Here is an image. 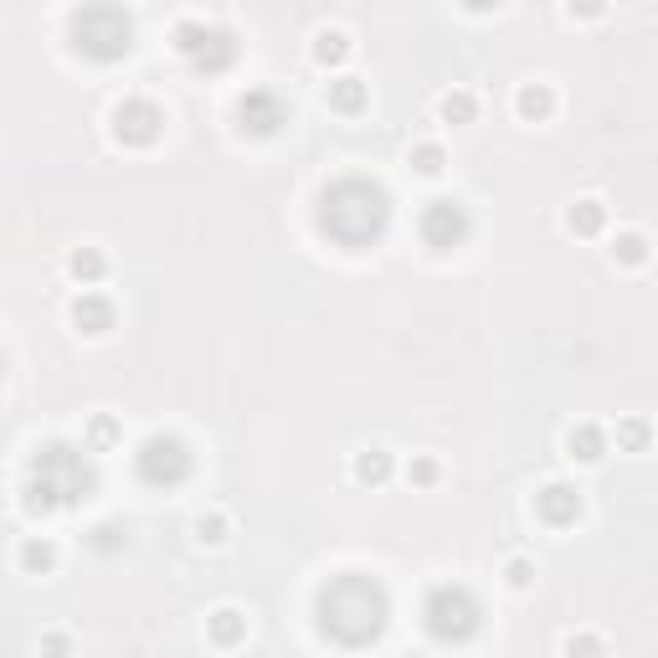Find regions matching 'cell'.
<instances>
[{"instance_id": "cell-1", "label": "cell", "mask_w": 658, "mask_h": 658, "mask_svg": "<svg viewBox=\"0 0 658 658\" xmlns=\"http://www.w3.org/2000/svg\"><path fill=\"white\" fill-rule=\"evenodd\" d=\"M386 623V592H381L371 577H335L319 592V627H325L335 643H346V648H361L371 643Z\"/></svg>"}, {"instance_id": "cell-2", "label": "cell", "mask_w": 658, "mask_h": 658, "mask_svg": "<svg viewBox=\"0 0 658 658\" xmlns=\"http://www.w3.org/2000/svg\"><path fill=\"white\" fill-rule=\"evenodd\" d=\"M319 227L346 248H365L386 227V190L365 175H346L319 196Z\"/></svg>"}, {"instance_id": "cell-3", "label": "cell", "mask_w": 658, "mask_h": 658, "mask_svg": "<svg viewBox=\"0 0 658 658\" xmlns=\"http://www.w3.org/2000/svg\"><path fill=\"white\" fill-rule=\"evenodd\" d=\"M67 42L94 63H119L134 52V17L119 0H83L67 17Z\"/></svg>"}, {"instance_id": "cell-4", "label": "cell", "mask_w": 658, "mask_h": 658, "mask_svg": "<svg viewBox=\"0 0 658 658\" xmlns=\"http://www.w3.org/2000/svg\"><path fill=\"white\" fill-rule=\"evenodd\" d=\"M88 489V469L83 458L67 448V442H47L42 453L32 458V479H26V509L32 515H47L57 504H73Z\"/></svg>"}, {"instance_id": "cell-5", "label": "cell", "mask_w": 658, "mask_h": 658, "mask_svg": "<svg viewBox=\"0 0 658 658\" xmlns=\"http://www.w3.org/2000/svg\"><path fill=\"white\" fill-rule=\"evenodd\" d=\"M423 617H427V633L438 643H463L479 627V596L463 581H438L423 602Z\"/></svg>"}, {"instance_id": "cell-6", "label": "cell", "mask_w": 658, "mask_h": 658, "mask_svg": "<svg viewBox=\"0 0 658 658\" xmlns=\"http://www.w3.org/2000/svg\"><path fill=\"white\" fill-rule=\"evenodd\" d=\"M171 47L186 57L190 67H201V73H227V67L237 63V42L232 32H221V26H211V21L201 17H180L171 26Z\"/></svg>"}, {"instance_id": "cell-7", "label": "cell", "mask_w": 658, "mask_h": 658, "mask_svg": "<svg viewBox=\"0 0 658 658\" xmlns=\"http://www.w3.org/2000/svg\"><path fill=\"white\" fill-rule=\"evenodd\" d=\"M134 473H140L144 484H155V489L186 484L190 448L175 438V432H150V438L140 442V453H134Z\"/></svg>"}, {"instance_id": "cell-8", "label": "cell", "mask_w": 658, "mask_h": 658, "mask_svg": "<svg viewBox=\"0 0 658 658\" xmlns=\"http://www.w3.org/2000/svg\"><path fill=\"white\" fill-rule=\"evenodd\" d=\"M469 206L458 201V196H438V201L423 206V221H417V232L432 252H448V248H463V237H469Z\"/></svg>"}, {"instance_id": "cell-9", "label": "cell", "mask_w": 658, "mask_h": 658, "mask_svg": "<svg viewBox=\"0 0 658 658\" xmlns=\"http://www.w3.org/2000/svg\"><path fill=\"white\" fill-rule=\"evenodd\" d=\"M160 134H165V109L155 98H124L113 109V140L129 144V150H150Z\"/></svg>"}, {"instance_id": "cell-10", "label": "cell", "mask_w": 658, "mask_h": 658, "mask_svg": "<svg viewBox=\"0 0 658 658\" xmlns=\"http://www.w3.org/2000/svg\"><path fill=\"white\" fill-rule=\"evenodd\" d=\"M288 124V109H283V98L273 88H248V94L237 98V129L252 134V140H267V134H278Z\"/></svg>"}, {"instance_id": "cell-11", "label": "cell", "mask_w": 658, "mask_h": 658, "mask_svg": "<svg viewBox=\"0 0 658 658\" xmlns=\"http://www.w3.org/2000/svg\"><path fill=\"white\" fill-rule=\"evenodd\" d=\"M535 519L550 525V530H571L581 519V489L561 484V479L540 484V494H535Z\"/></svg>"}, {"instance_id": "cell-12", "label": "cell", "mask_w": 658, "mask_h": 658, "mask_svg": "<svg viewBox=\"0 0 658 658\" xmlns=\"http://www.w3.org/2000/svg\"><path fill=\"white\" fill-rule=\"evenodd\" d=\"M113 319H119V309H113L109 294H98V288H83L78 298H73V325L83 329V335H109Z\"/></svg>"}, {"instance_id": "cell-13", "label": "cell", "mask_w": 658, "mask_h": 658, "mask_svg": "<svg viewBox=\"0 0 658 658\" xmlns=\"http://www.w3.org/2000/svg\"><path fill=\"white\" fill-rule=\"evenodd\" d=\"M57 561H63V550H57L52 535H26V540L17 546V566L26 571V577H52Z\"/></svg>"}, {"instance_id": "cell-14", "label": "cell", "mask_w": 658, "mask_h": 658, "mask_svg": "<svg viewBox=\"0 0 658 658\" xmlns=\"http://www.w3.org/2000/svg\"><path fill=\"white\" fill-rule=\"evenodd\" d=\"M206 643H211V648H242V643H248V612L217 607L206 617Z\"/></svg>"}, {"instance_id": "cell-15", "label": "cell", "mask_w": 658, "mask_h": 658, "mask_svg": "<svg viewBox=\"0 0 658 658\" xmlns=\"http://www.w3.org/2000/svg\"><path fill=\"white\" fill-rule=\"evenodd\" d=\"M350 52H355V42H350V32H340V26H319L314 42H309L314 67H325V73H329V67H346Z\"/></svg>"}, {"instance_id": "cell-16", "label": "cell", "mask_w": 658, "mask_h": 658, "mask_svg": "<svg viewBox=\"0 0 658 658\" xmlns=\"http://www.w3.org/2000/svg\"><path fill=\"white\" fill-rule=\"evenodd\" d=\"M566 458H571V463H602V458H607V427L577 423L566 432Z\"/></svg>"}, {"instance_id": "cell-17", "label": "cell", "mask_w": 658, "mask_h": 658, "mask_svg": "<svg viewBox=\"0 0 658 658\" xmlns=\"http://www.w3.org/2000/svg\"><path fill=\"white\" fill-rule=\"evenodd\" d=\"M515 113L525 119V124H546L550 113H556V94H550V83H519Z\"/></svg>"}, {"instance_id": "cell-18", "label": "cell", "mask_w": 658, "mask_h": 658, "mask_svg": "<svg viewBox=\"0 0 658 658\" xmlns=\"http://www.w3.org/2000/svg\"><path fill=\"white\" fill-rule=\"evenodd\" d=\"M607 257H612L617 267H643L648 257H654V242H648L638 227H623V232L607 242Z\"/></svg>"}, {"instance_id": "cell-19", "label": "cell", "mask_w": 658, "mask_h": 658, "mask_svg": "<svg viewBox=\"0 0 658 658\" xmlns=\"http://www.w3.org/2000/svg\"><path fill=\"white\" fill-rule=\"evenodd\" d=\"M566 227H571L577 237H602V232H607V201L581 196V201L566 211Z\"/></svg>"}, {"instance_id": "cell-20", "label": "cell", "mask_w": 658, "mask_h": 658, "mask_svg": "<svg viewBox=\"0 0 658 658\" xmlns=\"http://www.w3.org/2000/svg\"><path fill=\"white\" fill-rule=\"evenodd\" d=\"M67 273H73V283H83V288H98V283L109 278V257H103V248H73Z\"/></svg>"}, {"instance_id": "cell-21", "label": "cell", "mask_w": 658, "mask_h": 658, "mask_svg": "<svg viewBox=\"0 0 658 658\" xmlns=\"http://www.w3.org/2000/svg\"><path fill=\"white\" fill-rule=\"evenodd\" d=\"M365 103H371V88H365L361 78H350V73H346V78H335V83H329V109H335V113H346V119H355V113H361Z\"/></svg>"}, {"instance_id": "cell-22", "label": "cell", "mask_w": 658, "mask_h": 658, "mask_svg": "<svg viewBox=\"0 0 658 658\" xmlns=\"http://www.w3.org/2000/svg\"><path fill=\"white\" fill-rule=\"evenodd\" d=\"M350 473H355V484L381 489L386 479H392V453H386V448H361L355 463H350Z\"/></svg>"}, {"instance_id": "cell-23", "label": "cell", "mask_w": 658, "mask_h": 658, "mask_svg": "<svg viewBox=\"0 0 658 658\" xmlns=\"http://www.w3.org/2000/svg\"><path fill=\"white\" fill-rule=\"evenodd\" d=\"M438 119L442 124H453V129L473 124V119H479V98H473L469 88H448V94L438 98Z\"/></svg>"}, {"instance_id": "cell-24", "label": "cell", "mask_w": 658, "mask_h": 658, "mask_svg": "<svg viewBox=\"0 0 658 658\" xmlns=\"http://www.w3.org/2000/svg\"><path fill=\"white\" fill-rule=\"evenodd\" d=\"M407 160H412V171L427 175V180L448 171V150H442V140H417V144L407 150Z\"/></svg>"}, {"instance_id": "cell-25", "label": "cell", "mask_w": 658, "mask_h": 658, "mask_svg": "<svg viewBox=\"0 0 658 658\" xmlns=\"http://www.w3.org/2000/svg\"><path fill=\"white\" fill-rule=\"evenodd\" d=\"M190 535H196V546H227V535H232V519L221 515V509H206V515L190 519Z\"/></svg>"}, {"instance_id": "cell-26", "label": "cell", "mask_w": 658, "mask_h": 658, "mask_svg": "<svg viewBox=\"0 0 658 658\" xmlns=\"http://www.w3.org/2000/svg\"><path fill=\"white\" fill-rule=\"evenodd\" d=\"M648 442H654V423L648 417H623L617 423V448L623 453H648Z\"/></svg>"}, {"instance_id": "cell-27", "label": "cell", "mask_w": 658, "mask_h": 658, "mask_svg": "<svg viewBox=\"0 0 658 658\" xmlns=\"http://www.w3.org/2000/svg\"><path fill=\"white\" fill-rule=\"evenodd\" d=\"M113 442H119V423H113L109 412H98L94 423H88V448L103 453V448H113Z\"/></svg>"}, {"instance_id": "cell-28", "label": "cell", "mask_w": 658, "mask_h": 658, "mask_svg": "<svg viewBox=\"0 0 658 658\" xmlns=\"http://www.w3.org/2000/svg\"><path fill=\"white\" fill-rule=\"evenodd\" d=\"M438 458H412V463H407V479H412V484H417V489H432V484H438Z\"/></svg>"}, {"instance_id": "cell-29", "label": "cell", "mask_w": 658, "mask_h": 658, "mask_svg": "<svg viewBox=\"0 0 658 658\" xmlns=\"http://www.w3.org/2000/svg\"><path fill=\"white\" fill-rule=\"evenodd\" d=\"M504 581H509L515 592H525V586L535 581V566L525 561V556H509V561H504Z\"/></svg>"}, {"instance_id": "cell-30", "label": "cell", "mask_w": 658, "mask_h": 658, "mask_svg": "<svg viewBox=\"0 0 658 658\" xmlns=\"http://www.w3.org/2000/svg\"><path fill=\"white\" fill-rule=\"evenodd\" d=\"M566 17L596 21V17H607V0H566Z\"/></svg>"}, {"instance_id": "cell-31", "label": "cell", "mask_w": 658, "mask_h": 658, "mask_svg": "<svg viewBox=\"0 0 658 658\" xmlns=\"http://www.w3.org/2000/svg\"><path fill=\"white\" fill-rule=\"evenodd\" d=\"M561 648H566V654H602L607 643H602V638H592V633H571V638H566Z\"/></svg>"}, {"instance_id": "cell-32", "label": "cell", "mask_w": 658, "mask_h": 658, "mask_svg": "<svg viewBox=\"0 0 658 658\" xmlns=\"http://www.w3.org/2000/svg\"><path fill=\"white\" fill-rule=\"evenodd\" d=\"M458 6H463V11H473V17H484V11H500L504 0H458Z\"/></svg>"}, {"instance_id": "cell-33", "label": "cell", "mask_w": 658, "mask_h": 658, "mask_svg": "<svg viewBox=\"0 0 658 658\" xmlns=\"http://www.w3.org/2000/svg\"><path fill=\"white\" fill-rule=\"evenodd\" d=\"M42 648H52V654H63V648H73V638H63V633H47V638H42Z\"/></svg>"}]
</instances>
